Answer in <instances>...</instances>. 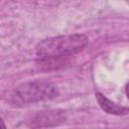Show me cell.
Segmentation results:
<instances>
[{
	"instance_id": "6da1fadb",
	"label": "cell",
	"mask_w": 129,
	"mask_h": 129,
	"mask_svg": "<svg viewBox=\"0 0 129 129\" xmlns=\"http://www.w3.org/2000/svg\"><path fill=\"white\" fill-rule=\"evenodd\" d=\"M89 38L83 33H72L48 37L35 46V53L40 60H54L78 54L88 46Z\"/></svg>"
},
{
	"instance_id": "7a4b0ae2",
	"label": "cell",
	"mask_w": 129,
	"mask_h": 129,
	"mask_svg": "<svg viewBox=\"0 0 129 129\" xmlns=\"http://www.w3.org/2000/svg\"><path fill=\"white\" fill-rule=\"evenodd\" d=\"M58 96V88L47 80H34L20 84L11 93L10 103L15 107H24Z\"/></svg>"
},
{
	"instance_id": "3957f363",
	"label": "cell",
	"mask_w": 129,
	"mask_h": 129,
	"mask_svg": "<svg viewBox=\"0 0 129 129\" xmlns=\"http://www.w3.org/2000/svg\"><path fill=\"white\" fill-rule=\"evenodd\" d=\"M66 122V114L61 110H47L35 113L27 121V125L32 128L55 127Z\"/></svg>"
},
{
	"instance_id": "277c9868",
	"label": "cell",
	"mask_w": 129,
	"mask_h": 129,
	"mask_svg": "<svg viewBox=\"0 0 129 129\" xmlns=\"http://www.w3.org/2000/svg\"><path fill=\"white\" fill-rule=\"evenodd\" d=\"M96 99H97V102H98L100 108L107 114L120 116V115H126L127 113H129L128 108H125L123 106L116 104L115 102L108 99L102 93H96Z\"/></svg>"
},
{
	"instance_id": "5b68a950",
	"label": "cell",
	"mask_w": 129,
	"mask_h": 129,
	"mask_svg": "<svg viewBox=\"0 0 129 129\" xmlns=\"http://www.w3.org/2000/svg\"><path fill=\"white\" fill-rule=\"evenodd\" d=\"M125 94H126L127 98L129 99V82L127 83V85H126V87H125Z\"/></svg>"
}]
</instances>
